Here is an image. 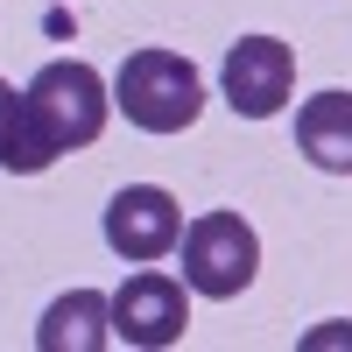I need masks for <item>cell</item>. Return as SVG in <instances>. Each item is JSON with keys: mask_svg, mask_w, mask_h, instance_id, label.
Returning a JSON list of instances; mask_svg holds the SVG:
<instances>
[{"mask_svg": "<svg viewBox=\"0 0 352 352\" xmlns=\"http://www.w3.org/2000/svg\"><path fill=\"white\" fill-rule=\"evenodd\" d=\"M106 113H113V85L85 64V56H56V64H43L28 78L21 120H14V141H8V155H0V169L43 176L56 155L92 148L106 134Z\"/></svg>", "mask_w": 352, "mask_h": 352, "instance_id": "cell-1", "label": "cell"}, {"mask_svg": "<svg viewBox=\"0 0 352 352\" xmlns=\"http://www.w3.org/2000/svg\"><path fill=\"white\" fill-rule=\"evenodd\" d=\"M113 106L127 113V127L141 134H184L204 113V78L190 56L176 50H134L120 71H113Z\"/></svg>", "mask_w": 352, "mask_h": 352, "instance_id": "cell-2", "label": "cell"}, {"mask_svg": "<svg viewBox=\"0 0 352 352\" xmlns=\"http://www.w3.org/2000/svg\"><path fill=\"white\" fill-rule=\"evenodd\" d=\"M254 275H261V240H254V226L240 212H197L184 226V282H190V296L232 303Z\"/></svg>", "mask_w": 352, "mask_h": 352, "instance_id": "cell-3", "label": "cell"}, {"mask_svg": "<svg viewBox=\"0 0 352 352\" xmlns=\"http://www.w3.org/2000/svg\"><path fill=\"white\" fill-rule=\"evenodd\" d=\"M184 324H190V282L155 268V261H134V275L113 289V338L162 352V345L184 338Z\"/></svg>", "mask_w": 352, "mask_h": 352, "instance_id": "cell-4", "label": "cell"}, {"mask_svg": "<svg viewBox=\"0 0 352 352\" xmlns=\"http://www.w3.org/2000/svg\"><path fill=\"white\" fill-rule=\"evenodd\" d=\"M219 85H226V106L240 120H275L289 106V92H296V50L282 36H240L226 50Z\"/></svg>", "mask_w": 352, "mask_h": 352, "instance_id": "cell-5", "label": "cell"}, {"mask_svg": "<svg viewBox=\"0 0 352 352\" xmlns=\"http://www.w3.org/2000/svg\"><path fill=\"white\" fill-rule=\"evenodd\" d=\"M106 247L120 261H162L184 247V204L162 184H127L106 204Z\"/></svg>", "mask_w": 352, "mask_h": 352, "instance_id": "cell-6", "label": "cell"}, {"mask_svg": "<svg viewBox=\"0 0 352 352\" xmlns=\"http://www.w3.org/2000/svg\"><path fill=\"white\" fill-rule=\"evenodd\" d=\"M106 345H113V296L99 289L56 296L36 324V352H106Z\"/></svg>", "mask_w": 352, "mask_h": 352, "instance_id": "cell-7", "label": "cell"}, {"mask_svg": "<svg viewBox=\"0 0 352 352\" xmlns=\"http://www.w3.org/2000/svg\"><path fill=\"white\" fill-rule=\"evenodd\" d=\"M296 148L324 176H352V92H317L296 106Z\"/></svg>", "mask_w": 352, "mask_h": 352, "instance_id": "cell-8", "label": "cell"}, {"mask_svg": "<svg viewBox=\"0 0 352 352\" xmlns=\"http://www.w3.org/2000/svg\"><path fill=\"white\" fill-rule=\"evenodd\" d=\"M14 120H21V92L0 78V155H8V141H14Z\"/></svg>", "mask_w": 352, "mask_h": 352, "instance_id": "cell-9", "label": "cell"}, {"mask_svg": "<svg viewBox=\"0 0 352 352\" xmlns=\"http://www.w3.org/2000/svg\"><path fill=\"white\" fill-rule=\"evenodd\" d=\"M352 331H310V345H345Z\"/></svg>", "mask_w": 352, "mask_h": 352, "instance_id": "cell-10", "label": "cell"}]
</instances>
